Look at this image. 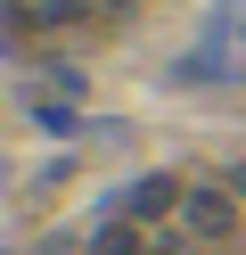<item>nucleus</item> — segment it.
<instances>
[{
	"label": "nucleus",
	"mask_w": 246,
	"mask_h": 255,
	"mask_svg": "<svg viewBox=\"0 0 246 255\" xmlns=\"http://www.w3.org/2000/svg\"><path fill=\"white\" fill-rule=\"evenodd\" d=\"M180 198H189V189H180L172 173H140V181L115 198V214L123 222H164V214H180Z\"/></svg>",
	"instance_id": "f03ea898"
},
{
	"label": "nucleus",
	"mask_w": 246,
	"mask_h": 255,
	"mask_svg": "<svg viewBox=\"0 0 246 255\" xmlns=\"http://www.w3.org/2000/svg\"><path fill=\"white\" fill-rule=\"evenodd\" d=\"M74 17H98V0H8V41H33V33H66Z\"/></svg>",
	"instance_id": "f257e3e1"
},
{
	"label": "nucleus",
	"mask_w": 246,
	"mask_h": 255,
	"mask_svg": "<svg viewBox=\"0 0 246 255\" xmlns=\"http://www.w3.org/2000/svg\"><path fill=\"white\" fill-rule=\"evenodd\" d=\"M140 231H148V222H123V214H115L107 231L90 239V255H148V239H140Z\"/></svg>",
	"instance_id": "20e7f679"
},
{
	"label": "nucleus",
	"mask_w": 246,
	"mask_h": 255,
	"mask_svg": "<svg viewBox=\"0 0 246 255\" xmlns=\"http://www.w3.org/2000/svg\"><path fill=\"white\" fill-rule=\"evenodd\" d=\"M123 8H131V0H98V17H123Z\"/></svg>",
	"instance_id": "423d86ee"
},
{
	"label": "nucleus",
	"mask_w": 246,
	"mask_h": 255,
	"mask_svg": "<svg viewBox=\"0 0 246 255\" xmlns=\"http://www.w3.org/2000/svg\"><path fill=\"white\" fill-rule=\"evenodd\" d=\"M180 222H189L197 239H230L238 231V198H230V189H189V198H180Z\"/></svg>",
	"instance_id": "7ed1b4c3"
},
{
	"label": "nucleus",
	"mask_w": 246,
	"mask_h": 255,
	"mask_svg": "<svg viewBox=\"0 0 246 255\" xmlns=\"http://www.w3.org/2000/svg\"><path fill=\"white\" fill-rule=\"evenodd\" d=\"M222 189H230V198H246V156L230 165V181H222Z\"/></svg>",
	"instance_id": "39448f33"
}]
</instances>
